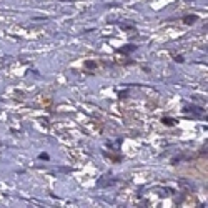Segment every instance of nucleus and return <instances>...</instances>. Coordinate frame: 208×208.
<instances>
[{"instance_id":"nucleus-1","label":"nucleus","mask_w":208,"mask_h":208,"mask_svg":"<svg viewBox=\"0 0 208 208\" xmlns=\"http://www.w3.org/2000/svg\"><path fill=\"white\" fill-rule=\"evenodd\" d=\"M137 48H138V45H125V47L120 48V54H132V52H135Z\"/></svg>"},{"instance_id":"nucleus-2","label":"nucleus","mask_w":208,"mask_h":208,"mask_svg":"<svg viewBox=\"0 0 208 208\" xmlns=\"http://www.w3.org/2000/svg\"><path fill=\"white\" fill-rule=\"evenodd\" d=\"M196 19H198V17L193 15V13L192 15H185L183 17V23H185V25H193V23L196 22Z\"/></svg>"},{"instance_id":"nucleus-3","label":"nucleus","mask_w":208,"mask_h":208,"mask_svg":"<svg viewBox=\"0 0 208 208\" xmlns=\"http://www.w3.org/2000/svg\"><path fill=\"white\" fill-rule=\"evenodd\" d=\"M85 68H90V70L97 68V62L95 60H85Z\"/></svg>"},{"instance_id":"nucleus-4","label":"nucleus","mask_w":208,"mask_h":208,"mask_svg":"<svg viewBox=\"0 0 208 208\" xmlns=\"http://www.w3.org/2000/svg\"><path fill=\"white\" fill-rule=\"evenodd\" d=\"M161 123L172 127V125H175V123H177V120H175V118H161Z\"/></svg>"},{"instance_id":"nucleus-5","label":"nucleus","mask_w":208,"mask_h":208,"mask_svg":"<svg viewBox=\"0 0 208 208\" xmlns=\"http://www.w3.org/2000/svg\"><path fill=\"white\" fill-rule=\"evenodd\" d=\"M175 62H178V63H183V62H185V58H183V55H177V57H175Z\"/></svg>"},{"instance_id":"nucleus-6","label":"nucleus","mask_w":208,"mask_h":208,"mask_svg":"<svg viewBox=\"0 0 208 208\" xmlns=\"http://www.w3.org/2000/svg\"><path fill=\"white\" fill-rule=\"evenodd\" d=\"M38 158H40V160H48L50 157H48V153H40V155H38Z\"/></svg>"},{"instance_id":"nucleus-7","label":"nucleus","mask_w":208,"mask_h":208,"mask_svg":"<svg viewBox=\"0 0 208 208\" xmlns=\"http://www.w3.org/2000/svg\"><path fill=\"white\" fill-rule=\"evenodd\" d=\"M180 160H182V157H175V158H172V163H177V161H180Z\"/></svg>"},{"instance_id":"nucleus-8","label":"nucleus","mask_w":208,"mask_h":208,"mask_svg":"<svg viewBox=\"0 0 208 208\" xmlns=\"http://www.w3.org/2000/svg\"><path fill=\"white\" fill-rule=\"evenodd\" d=\"M200 155H202V157H203V155H206V145H205V147H203V148H202V150H200Z\"/></svg>"}]
</instances>
